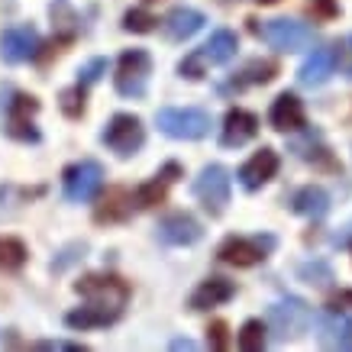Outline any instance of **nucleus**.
I'll return each mask as SVG.
<instances>
[{"instance_id":"obj_16","label":"nucleus","mask_w":352,"mask_h":352,"mask_svg":"<svg viewBox=\"0 0 352 352\" xmlns=\"http://www.w3.org/2000/svg\"><path fill=\"white\" fill-rule=\"evenodd\" d=\"M333 72H336V49H317L314 55H307V62L300 65L298 81L304 87H320L330 81Z\"/></svg>"},{"instance_id":"obj_27","label":"nucleus","mask_w":352,"mask_h":352,"mask_svg":"<svg viewBox=\"0 0 352 352\" xmlns=\"http://www.w3.org/2000/svg\"><path fill=\"white\" fill-rule=\"evenodd\" d=\"M265 323L262 320H245L243 330H239V336H236V342H239V349L243 352H258L262 346H265Z\"/></svg>"},{"instance_id":"obj_31","label":"nucleus","mask_w":352,"mask_h":352,"mask_svg":"<svg viewBox=\"0 0 352 352\" xmlns=\"http://www.w3.org/2000/svg\"><path fill=\"white\" fill-rule=\"evenodd\" d=\"M155 26H159V20H155L149 10H129L126 16H123V30L126 32H139V36H146V32H152Z\"/></svg>"},{"instance_id":"obj_26","label":"nucleus","mask_w":352,"mask_h":352,"mask_svg":"<svg viewBox=\"0 0 352 352\" xmlns=\"http://www.w3.org/2000/svg\"><path fill=\"white\" fill-rule=\"evenodd\" d=\"M26 262V245L13 236H0V272H16Z\"/></svg>"},{"instance_id":"obj_32","label":"nucleus","mask_w":352,"mask_h":352,"mask_svg":"<svg viewBox=\"0 0 352 352\" xmlns=\"http://www.w3.org/2000/svg\"><path fill=\"white\" fill-rule=\"evenodd\" d=\"M62 110H65V117H72L78 120L81 113H85V85H75V87H68V91H62Z\"/></svg>"},{"instance_id":"obj_21","label":"nucleus","mask_w":352,"mask_h":352,"mask_svg":"<svg viewBox=\"0 0 352 352\" xmlns=\"http://www.w3.org/2000/svg\"><path fill=\"white\" fill-rule=\"evenodd\" d=\"M178 175H182V168H178L175 162H168V165H165V168H162L149 184H142V188H136V204L142 207V210H149V207L162 204V201H165V191H168V184L175 182Z\"/></svg>"},{"instance_id":"obj_19","label":"nucleus","mask_w":352,"mask_h":352,"mask_svg":"<svg viewBox=\"0 0 352 352\" xmlns=\"http://www.w3.org/2000/svg\"><path fill=\"white\" fill-rule=\"evenodd\" d=\"M197 52L204 55L207 65H230L236 58V52H239V39H236L233 30H217V32H210V39Z\"/></svg>"},{"instance_id":"obj_34","label":"nucleus","mask_w":352,"mask_h":352,"mask_svg":"<svg viewBox=\"0 0 352 352\" xmlns=\"http://www.w3.org/2000/svg\"><path fill=\"white\" fill-rule=\"evenodd\" d=\"M104 72H107V58H91V62L85 65V68H81V72H78V85H94L97 78L104 75Z\"/></svg>"},{"instance_id":"obj_8","label":"nucleus","mask_w":352,"mask_h":352,"mask_svg":"<svg viewBox=\"0 0 352 352\" xmlns=\"http://www.w3.org/2000/svg\"><path fill=\"white\" fill-rule=\"evenodd\" d=\"M100 142H104L110 152H117L120 159H129V155H136V152L142 149L146 126H142V120L133 117V113H117V117L104 126Z\"/></svg>"},{"instance_id":"obj_38","label":"nucleus","mask_w":352,"mask_h":352,"mask_svg":"<svg viewBox=\"0 0 352 352\" xmlns=\"http://www.w3.org/2000/svg\"><path fill=\"white\" fill-rule=\"evenodd\" d=\"M336 349H352V320L342 317V330H340V346Z\"/></svg>"},{"instance_id":"obj_22","label":"nucleus","mask_w":352,"mask_h":352,"mask_svg":"<svg viewBox=\"0 0 352 352\" xmlns=\"http://www.w3.org/2000/svg\"><path fill=\"white\" fill-rule=\"evenodd\" d=\"M129 210H133V197L123 188H110L107 197L97 204L94 220L97 223H117V220H126Z\"/></svg>"},{"instance_id":"obj_37","label":"nucleus","mask_w":352,"mask_h":352,"mask_svg":"<svg viewBox=\"0 0 352 352\" xmlns=\"http://www.w3.org/2000/svg\"><path fill=\"white\" fill-rule=\"evenodd\" d=\"M36 349H65V352H81V342H65V340H43L36 342Z\"/></svg>"},{"instance_id":"obj_14","label":"nucleus","mask_w":352,"mask_h":352,"mask_svg":"<svg viewBox=\"0 0 352 352\" xmlns=\"http://www.w3.org/2000/svg\"><path fill=\"white\" fill-rule=\"evenodd\" d=\"M268 123L278 129V133H298V129L307 126V117H304V104H300L294 94H278L272 110H268Z\"/></svg>"},{"instance_id":"obj_35","label":"nucleus","mask_w":352,"mask_h":352,"mask_svg":"<svg viewBox=\"0 0 352 352\" xmlns=\"http://www.w3.org/2000/svg\"><path fill=\"white\" fill-rule=\"evenodd\" d=\"M336 65H340V72L346 78H352V32L336 45Z\"/></svg>"},{"instance_id":"obj_15","label":"nucleus","mask_w":352,"mask_h":352,"mask_svg":"<svg viewBox=\"0 0 352 352\" xmlns=\"http://www.w3.org/2000/svg\"><path fill=\"white\" fill-rule=\"evenodd\" d=\"M258 133V117L256 113H249V110H230L223 120V133H220V142H223L226 149H239L245 146L249 139H256Z\"/></svg>"},{"instance_id":"obj_2","label":"nucleus","mask_w":352,"mask_h":352,"mask_svg":"<svg viewBox=\"0 0 352 352\" xmlns=\"http://www.w3.org/2000/svg\"><path fill=\"white\" fill-rule=\"evenodd\" d=\"M310 320H314V310H310L307 300L294 298V294H288V298L275 300L272 307H268V317H265V330L272 333V340L275 342H288V340H298V336H304L310 327Z\"/></svg>"},{"instance_id":"obj_17","label":"nucleus","mask_w":352,"mask_h":352,"mask_svg":"<svg viewBox=\"0 0 352 352\" xmlns=\"http://www.w3.org/2000/svg\"><path fill=\"white\" fill-rule=\"evenodd\" d=\"M204 13L201 10H191V7H175V10L165 16V23H162V30H165V36H168L171 43H184V39H191L194 32L204 30Z\"/></svg>"},{"instance_id":"obj_41","label":"nucleus","mask_w":352,"mask_h":352,"mask_svg":"<svg viewBox=\"0 0 352 352\" xmlns=\"http://www.w3.org/2000/svg\"><path fill=\"white\" fill-rule=\"evenodd\" d=\"M258 3H278V0H258Z\"/></svg>"},{"instance_id":"obj_28","label":"nucleus","mask_w":352,"mask_h":352,"mask_svg":"<svg viewBox=\"0 0 352 352\" xmlns=\"http://www.w3.org/2000/svg\"><path fill=\"white\" fill-rule=\"evenodd\" d=\"M275 72H278V65L272 62V58H256V62H249L243 68V85H268L272 78H275Z\"/></svg>"},{"instance_id":"obj_4","label":"nucleus","mask_w":352,"mask_h":352,"mask_svg":"<svg viewBox=\"0 0 352 352\" xmlns=\"http://www.w3.org/2000/svg\"><path fill=\"white\" fill-rule=\"evenodd\" d=\"M230 188H233V175L223 165H204L201 175L194 178V197L204 204V210L210 217H220L230 204Z\"/></svg>"},{"instance_id":"obj_18","label":"nucleus","mask_w":352,"mask_h":352,"mask_svg":"<svg viewBox=\"0 0 352 352\" xmlns=\"http://www.w3.org/2000/svg\"><path fill=\"white\" fill-rule=\"evenodd\" d=\"M291 210L307 217V220H323V217L330 214V194L323 191L320 184H307V188H300L291 197Z\"/></svg>"},{"instance_id":"obj_33","label":"nucleus","mask_w":352,"mask_h":352,"mask_svg":"<svg viewBox=\"0 0 352 352\" xmlns=\"http://www.w3.org/2000/svg\"><path fill=\"white\" fill-rule=\"evenodd\" d=\"M178 72H182V78H191V81H197V78L207 75V62H204L201 52H191L182 65H178Z\"/></svg>"},{"instance_id":"obj_24","label":"nucleus","mask_w":352,"mask_h":352,"mask_svg":"<svg viewBox=\"0 0 352 352\" xmlns=\"http://www.w3.org/2000/svg\"><path fill=\"white\" fill-rule=\"evenodd\" d=\"M317 340H320V346H327V349H336L340 346V330H342V317H340V307H327L317 317Z\"/></svg>"},{"instance_id":"obj_6","label":"nucleus","mask_w":352,"mask_h":352,"mask_svg":"<svg viewBox=\"0 0 352 352\" xmlns=\"http://www.w3.org/2000/svg\"><path fill=\"white\" fill-rule=\"evenodd\" d=\"M149 75H152V58L146 49H129V52H123L117 62V75H113L117 94L120 97H142L146 87H149Z\"/></svg>"},{"instance_id":"obj_10","label":"nucleus","mask_w":352,"mask_h":352,"mask_svg":"<svg viewBox=\"0 0 352 352\" xmlns=\"http://www.w3.org/2000/svg\"><path fill=\"white\" fill-rule=\"evenodd\" d=\"M39 52V32L30 23H20V26H7L0 32V58L7 65H23L36 58Z\"/></svg>"},{"instance_id":"obj_23","label":"nucleus","mask_w":352,"mask_h":352,"mask_svg":"<svg viewBox=\"0 0 352 352\" xmlns=\"http://www.w3.org/2000/svg\"><path fill=\"white\" fill-rule=\"evenodd\" d=\"M120 314H113V310H104L97 307V304H87V307H78L72 310L68 317H65V323L72 327V330H94V327H107V323H113Z\"/></svg>"},{"instance_id":"obj_29","label":"nucleus","mask_w":352,"mask_h":352,"mask_svg":"<svg viewBox=\"0 0 352 352\" xmlns=\"http://www.w3.org/2000/svg\"><path fill=\"white\" fill-rule=\"evenodd\" d=\"M298 275L307 281V285H314V288H330V281H333V272L327 262H304V265L298 268Z\"/></svg>"},{"instance_id":"obj_20","label":"nucleus","mask_w":352,"mask_h":352,"mask_svg":"<svg viewBox=\"0 0 352 352\" xmlns=\"http://www.w3.org/2000/svg\"><path fill=\"white\" fill-rule=\"evenodd\" d=\"M236 294V285L226 281V278H207L201 288L191 294V310H210V307H220L226 300Z\"/></svg>"},{"instance_id":"obj_30","label":"nucleus","mask_w":352,"mask_h":352,"mask_svg":"<svg viewBox=\"0 0 352 352\" xmlns=\"http://www.w3.org/2000/svg\"><path fill=\"white\" fill-rule=\"evenodd\" d=\"M52 20H55V26L65 32V39H72V36H75L78 16H75V10L68 7V0H55L52 3Z\"/></svg>"},{"instance_id":"obj_1","label":"nucleus","mask_w":352,"mask_h":352,"mask_svg":"<svg viewBox=\"0 0 352 352\" xmlns=\"http://www.w3.org/2000/svg\"><path fill=\"white\" fill-rule=\"evenodd\" d=\"M252 23V32H256L262 43H268L278 52H304V49H314V39L317 32L314 26L300 20H288V16H275V20H249Z\"/></svg>"},{"instance_id":"obj_12","label":"nucleus","mask_w":352,"mask_h":352,"mask_svg":"<svg viewBox=\"0 0 352 352\" xmlns=\"http://www.w3.org/2000/svg\"><path fill=\"white\" fill-rule=\"evenodd\" d=\"M155 236H159V243H165V245H194L204 236V226L197 223L191 214L178 210V214H168L155 226Z\"/></svg>"},{"instance_id":"obj_13","label":"nucleus","mask_w":352,"mask_h":352,"mask_svg":"<svg viewBox=\"0 0 352 352\" xmlns=\"http://www.w3.org/2000/svg\"><path fill=\"white\" fill-rule=\"evenodd\" d=\"M275 171H278V152L265 146V149H258L243 168L236 171V178H239V184L245 191H258L262 184H268L275 178Z\"/></svg>"},{"instance_id":"obj_11","label":"nucleus","mask_w":352,"mask_h":352,"mask_svg":"<svg viewBox=\"0 0 352 352\" xmlns=\"http://www.w3.org/2000/svg\"><path fill=\"white\" fill-rule=\"evenodd\" d=\"M39 110V100L26 94H16L7 100V133L20 142H39V129L32 126V113Z\"/></svg>"},{"instance_id":"obj_9","label":"nucleus","mask_w":352,"mask_h":352,"mask_svg":"<svg viewBox=\"0 0 352 352\" xmlns=\"http://www.w3.org/2000/svg\"><path fill=\"white\" fill-rule=\"evenodd\" d=\"M275 249V236H258V239H243V236H230L223 245H220V262L226 265H236V268H249L262 262Z\"/></svg>"},{"instance_id":"obj_5","label":"nucleus","mask_w":352,"mask_h":352,"mask_svg":"<svg viewBox=\"0 0 352 352\" xmlns=\"http://www.w3.org/2000/svg\"><path fill=\"white\" fill-rule=\"evenodd\" d=\"M75 291L87 304H97V307L113 310V314H123L129 300L126 281H120L117 275H85L81 281H75Z\"/></svg>"},{"instance_id":"obj_39","label":"nucleus","mask_w":352,"mask_h":352,"mask_svg":"<svg viewBox=\"0 0 352 352\" xmlns=\"http://www.w3.org/2000/svg\"><path fill=\"white\" fill-rule=\"evenodd\" d=\"M310 7H317V10H320V13H327V16H333V13H336V7H333L330 0H314Z\"/></svg>"},{"instance_id":"obj_40","label":"nucleus","mask_w":352,"mask_h":352,"mask_svg":"<svg viewBox=\"0 0 352 352\" xmlns=\"http://www.w3.org/2000/svg\"><path fill=\"white\" fill-rule=\"evenodd\" d=\"M171 349H194L191 340H171Z\"/></svg>"},{"instance_id":"obj_7","label":"nucleus","mask_w":352,"mask_h":352,"mask_svg":"<svg viewBox=\"0 0 352 352\" xmlns=\"http://www.w3.org/2000/svg\"><path fill=\"white\" fill-rule=\"evenodd\" d=\"M65 184V197L72 204H87L94 201L100 188H104V165L94 159H81L75 165H68L62 175Z\"/></svg>"},{"instance_id":"obj_3","label":"nucleus","mask_w":352,"mask_h":352,"mask_svg":"<svg viewBox=\"0 0 352 352\" xmlns=\"http://www.w3.org/2000/svg\"><path fill=\"white\" fill-rule=\"evenodd\" d=\"M155 126L168 139L197 142L210 133V113L201 107H162L155 113Z\"/></svg>"},{"instance_id":"obj_36","label":"nucleus","mask_w":352,"mask_h":352,"mask_svg":"<svg viewBox=\"0 0 352 352\" xmlns=\"http://www.w3.org/2000/svg\"><path fill=\"white\" fill-rule=\"evenodd\" d=\"M207 342H210V349H217V352L230 346V336H226V323L223 320L210 323V330H207Z\"/></svg>"},{"instance_id":"obj_25","label":"nucleus","mask_w":352,"mask_h":352,"mask_svg":"<svg viewBox=\"0 0 352 352\" xmlns=\"http://www.w3.org/2000/svg\"><path fill=\"white\" fill-rule=\"evenodd\" d=\"M291 152H294L298 159H304V162H330L320 133H307L304 139H294V142H291Z\"/></svg>"}]
</instances>
